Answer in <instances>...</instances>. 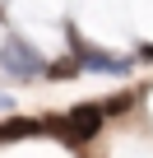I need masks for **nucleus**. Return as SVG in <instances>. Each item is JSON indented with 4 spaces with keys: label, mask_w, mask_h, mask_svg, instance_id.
Instances as JSON below:
<instances>
[{
    "label": "nucleus",
    "mask_w": 153,
    "mask_h": 158,
    "mask_svg": "<svg viewBox=\"0 0 153 158\" xmlns=\"http://www.w3.org/2000/svg\"><path fill=\"white\" fill-rule=\"evenodd\" d=\"M46 126H51L60 139H70V144H84V139H93V135L102 130V107L79 102V107H70L65 116H51Z\"/></svg>",
    "instance_id": "obj_1"
},
{
    "label": "nucleus",
    "mask_w": 153,
    "mask_h": 158,
    "mask_svg": "<svg viewBox=\"0 0 153 158\" xmlns=\"http://www.w3.org/2000/svg\"><path fill=\"white\" fill-rule=\"evenodd\" d=\"M70 42H74V65L79 70H98V74H130V56H111V51H102V47H88L84 37H79V28H70Z\"/></svg>",
    "instance_id": "obj_2"
},
{
    "label": "nucleus",
    "mask_w": 153,
    "mask_h": 158,
    "mask_svg": "<svg viewBox=\"0 0 153 158\" xmlns=\"http://www.w3.org/2000/svg\"><path fill=\"white\" fill-rule=\"evenodd\" d=\"M0 60H5V70L14 79H42L46 74V60L23 42V37H5V51H0Z\"/></svg>",
    "instance_id": "obj_3"
},
{
    "label": "nucleus",
    "mask_w": 153,
    "mask_h": 158,
    "mask_svg": "<svg viewBox=\"0 0 153 158\" xmlns=\"http://www.w3.org/2000/svg\"><path fill=\"white\" fill-rule=\"evenodd\" d=\"M42 130V121H5L0 126V144L5 139H23V135H37Z\"/></svg>",
    "instance_id": "obj_4"
},
{
    "label": "nucleus",
    "mask_w": 153,
    "mask_h": 158,
    "mask_svg": "<svg viewBox=\"0 0 153 158\" xmlns=\"http://www.w3.org/2000/svg\"><path fill=\"white\" fill-rule=\"evenodd\" d=\"M46 74H51V79H74L79 65H74V60H60V65H46Z\"/></svg>",
    "instance_id": "obj_5"
},
{
    "label": "nucleus",
    "mask_w": 153,
    "mask_h": 158,
    "mask_svg": "<svg viewBox=\"0 0 153 158\" xmlns=\"http://www.w3.org/2000/svg\"><path fill=\"white\" fill-rule=\"evenodd\" d=\"M139 56H144V60H153V42H148V47H139Z\"/></svg>",
    "instance_id": "obj_6"
},
{
    "label": "nucleus",
    "mask_w": 153,
    "mask_h": 158,
    "mask_svg": "<svg viewBox=\"0 0 153 158\" xmlns=\"http://www.w3.org/2000/svg\"><path fill=\"white\" fill-rule=\"evenodd\" d=\"M0 107H5V98H0Z\"/></svg>",
    "instance_id": "obj_7"
}]
</instances>
